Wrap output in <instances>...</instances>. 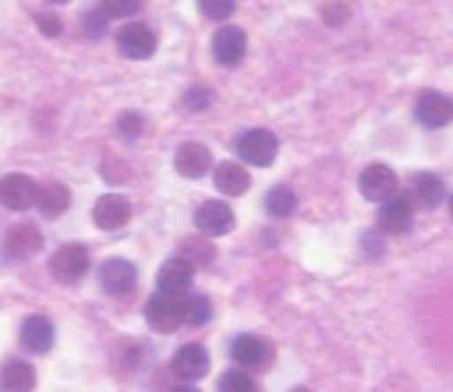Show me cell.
Returning <instances> with one entry per match:
<instances>
[{"mask_svg": "<svg viewBox=\"0 0 453 392\" xmlns=\"http://www.w3.org/2000/svg\"><path fill=\"white\" fill-rule=\"evenodd\" d=\"M50 273H52L56 282H62V285L80 282V279L89 273V251H86L83 245H77V242L62 245V249L52 255Z\"/></svg>", "mask_w": 453, "mask_h": 392, "instance_id": "6da1fadb", "label": "cell"}, {"mask_svg": "<svg viewBox=\"0 0 453 392\" xmlns=\"http://www.w3.org/2000/svg\"><path fill=\"white\" fill-rule=\"evenodd\" d=\"M236 150L249 165L264 169V165H273V159L279 154V138L270 129H249L236 142Z\"/></svg>", "mask_w": 453, "mask_h": 392, "instance_id": "7a4b0ae2", "label": "cell"}, {"mask_svg": "<svg viewBox=\"0 0 453 392\" xmlns=\"http://www.w3.org/2000/svg\"><path fill=\"white\" fill-rule=\"evenodd\" d=\"M144 319L157 334H172L184 325V316H181V297H172V295H153L144 307Z\"/></svg>", "mask_w": 453, "mask_h": 392, "instance_id": "3957f363", "label": "cell"}, {"mask_svg": "<svg viewBox=\"0 0 453 392\" xmlns=\"http://www.w3.org/2000/svg\"><path fill=\"white\" fill-rule=\"evenodd\" d=\"M230 356L239 368L266 371V365L273 362V343L257 334H239L230 347Z\"/></svg>", "mask_w": 453, "mask_h": 392, "instance_id": "277c9868", "label": "cell"}, {"mask_svg": "<svg viewBox=\"0 0 453 392\" xmlns=\"http://www.w3.org/2000/svg\"><path fill=\"white\" fill-rule=\"evenodd\" d=\"M117 50L132 62H144V58H150L157 52V35L142 22L123 25L117 35Z\"/></svg>", "mask_w": 453, "mask_h": 392, "instance_id": "5b68a950", "label": "cell"}, {"mask_svg": "<svg viewBox=\"0 0 453 392\" xmlns=\"http://www.w3.org/2000/svg\"><path fill=\"white\" fill-rule=\"evenodd\" d=\"M377 227L392 236L408 234L414 227V203L408 196H389L386 203H380Z\"/></svg>", "mask_w": 453, "mask_h": 392, "instance_id": "8992f818", "label": "cell"}, {"mask_svg": "<svg viewBox=\"0 0 453 392\" xmlns=\"http://www.w3.org/2000/svg\"><path fill=\"white\" fill-rule=\"evenodd\" d=\"M358 190H362V196L371 199V203H386L389 196L398 194V175L389 169V165L374 163L362 172V178H358Z\"/></svg>", "mask_w": 453, "mask_h": 392, "instance_id": "52a82bcc", "label": "cell"}, {"mask_svg": "<svg viewBox=\"0 0 453 392\" xmlns=\"http://www.w3.org/2000/svg\"><path fill=\"white\" fill-rule=\"evenodd\" d=\"M245 50H249V37H245L242 28L236 25H224L215 37H211V56H215L218 65L224 68H233L245 58Z\"/></svg>", "mask_w": 453, "mask_h": 392, "instance_id": "ba28073f", "label": "cell"}, {"mask_svg": "<svg viewBox=\"0 0 453 392\" xmlns=\"http://www.w3.org/2000/svg\"><path fill=\"white\" fill-rule=\"evenodd\" d=\"M37 184L28 175H6L0 178V205L10 211H25L37 205Z\"/></svg>", "mask_w": 453, "mask_h": 392, "instance_id": "9c48e42d", "label": "cell"}, {"mask_svg": "<svg viewBox=\"0 0 453 392\" xmlns=\"http://www.w3.org/2000/svg\"><path fill=\"white\" fill-rule=\"evenodd\" d=\"M92 221H96V227L102 230H119L126 227V224L132 221V205L126 196L119 194H104L96 199V205H92Z\"/></svg>", "mask_w": 453, "mask_h": 392, "instance_id": "30bf717a", "label": "cell"}, {"mask_svg": "<svg viewBox=\"0 0 453 392\" xmlns=\"http://www.w3.org/2000/svg\"><path fill=\"white\" fill-rule=\"evenodd\" d=\"M193 273H196V267H193L188 257H169L157 273V288L172 297L188 295L193 285Z\"/></svg>", "mask_w": 453, "mask_h": 392, "instance_id": "8fae6325", "label": "cell"}, {"mask_svg": "<svg viewBox=\"0 0 453 392\" xmlns=\"http://www.w3.org/2000/svg\"><path fill=\"white\" fill-rule=\"evenodd\" d=\"M98 279H102V288L108 291V295L123 297V295H129V291L135 288L138 270H135V264L123 261V257H111V261L102 264V270H98Z\"/></svg>", "mask_w": 453, "mask_h": 392, "instance_id": "7c38bea8", "label": "cell"}, {"mask_svg": "<svg viewBox=\"0 0 453 392\" xmlns=\"http://www.w3.org/2000/svg\"><path fill=\"white\" fill-rule=\"evenodd\" d=\"M414 114H417L419 123L429 126V129H441V126L453 117V102L444 96V92L426 89V92H419Z\"/></svg>", "mask_w": 453, "mask_h": 392, "instance_id": "4fadbf2b", "label": "cell"}, {"mask_svg": "<svg viewBox=\"0 0 453 392\" xmlns=\"http://www.w3.org/2000/svg\"><path fill=\"white\" fill-rule=\"evenodd\" d=\"M172 368H175V374L181 377V380H188V383L203 380V377L209 374V368H211L209 350L199 347V343H188V347H181L175 353V358H172Z\"/></svg>", "mask_w": 453, "mask_h": 392, "instance_id": "5bb4252c", "label": "cell"}, {"mask_svg": "<svg viewBox=\"0 0 453 392\" xmlns=\"http://www.w3.org/2000/svg\"><path fill=\"white\" fill-rule=\"evenodd\" d=\"M233 224H236V215H233V209L221 199H209V203H203L196 209V227L203 230L205 236H224L233 230Z\"/></svg>", "mask_w": 453, "mask_h": 392, "instance_id": "9a60e30c", "label": "cell"}, {"mask_svg": "<svg viewBox=\"0 0 453 392\" xmlns=\"http://www.w3.org/2000/svg\"><path fill=\"white\" fill-rule=\"evenodd\" d=\"M6 255L16 257V261H28V257H35L40 251V245H43V236H40V230L35 224H16V227L6 234Z\"/></svg>", "mask_w": 453, "mask_h": 392, "instance_id": "2e32d148", "label": "cell"}, {"mask_svg": "<svg viewBox=\"0 0 453 392\" xmlns=\"http://www.w3.org/2000/svg\"><path fill=\"white\" fill-rule=\"evenodd\" d=\"M37 374L22 358H6L0 365V392H35Z\"/></svg>", "mask_w": 453, "mask_h": 392, "instance_id": "e0dca14e", "label": "cell"}, {"mask_svg": "<svg viewBox=\"0 0 453 392\" xmlns=\"http://www.w3.org/2000/svg\"><path fill=\"white\" fill-rule=\"evenodd\" d=\"M175 169L181 172L184 178H203L205 172L211 169V154L205 144L199 142H184L175 154Z\"/></svg>", "mask_w": 453, "mask_h": 392, "instance_id": "ac0fdd59", "label": "cell"}, {"mask_svg": "<svg viewBox=\"0 0 453 392\" xmlns=\"http://www.w3.org/2000/svg\"><path fill=\"white\" fill-rule=\"evenodd\" d=\"M52 341H56V328L46 316H28L22 325V343L28 353H50Z\"/></svg>", "mask_w": 453, "mask_h": 392, "instance_id": "d6986e66", "label": "cell"}, {"mask_svg": "<svg viewBox=\"0 0 453 392\" xmlns=\"http://www.w3.org/2000/svg\"><path fill=\"white\" fill-rule=\"evenodd\" d=\"M444 196H448L444 181L438 175H429V172H423V175L414 178V184H411V194H408L411 203L423 205V209H438V205L444 203Z\"/></svg>", "mask_w": 453, "mask_h": 392, "instance_id": "ffe728a7", "label": "cell"}, {"mask_svg": "<svg viewBox=\"0 0 453 392\" xmlns=\"http://www.w3.org/2000/svg\"><path fill=\"white\" fill-rule=\"evenodd\" d=\"M215 188L224 196H242L251 188V175L239 163H221L215 169Z\"/></svg>", "mask_w": 453, "mask_h": 392, "instance_id": "44dd1931", "label": "cell"}, {"mask_svg": "<svg viewBox=\"0 0 453 392\" xmlns=\"http://www.w3.org/2000/svg\"><path fill=\"white\" fill-rule=\"evenodd\" d=\"M68 205H71V190L65 188V184L50 181V184H43V188L37 190V209H40V215H43V218L65 215V211H68Z\"/></svg>", "mask_w": 453, "mask_h": 392, "instance_id": "7402d4cb", "label": "cell"}, {"mask_svg": "<svg viewBox=\"0 0 453 392\" xmlns=\"http://www.w3.org/2000/svg\"><path fill=\"white\" fill-rule=\"evenodd\" d=\"M297 209V196L291 188H285V184H279V188H273L270 194H266V215L270 218H291Z\"/></svg>", "mask_w": 453, "mask_h": 392, "instance_id": "603a6c76", "label": "cell"}, {"mask_svg": "<svg viewBox=\"0 0 453 392\" xmlns=\"http://www.w3.org/2000/svg\"><path fill=\"white\" fill-rule=\"evenodd\" d=\"M181 316H184V322L188 325H205L211 319V304H209V297L205 295H188V297H181Z\"/></svg>", "mask_w": 453, "mask_h": 392, "instance_id": "cb8c5ba5", "label": "cell"}, {"mask_svg": "<svg viewBox=\"0 0 453 392\" xmlns=\"http://www.w3.org/2000/svg\"><path fill=\"white\" fill-rule=\"evenodd\" d=\"M218 392H257V383L242 368H233L218 380Z\"/></svg>", "mask_w": 453, "mask_h": 392, "instance_id": "d4e9b609", "label": "cell"}, {"mask_svg": "<svg viewBox=\"0 0 453 392\" xmlns=\"http://www.w3.org/2000/svg\"><path fill=\"white\" fill-rule=\"evenodd\" d=\"M184 257L193 267H205V264L215 261V249L205 239H184Z\"/></svg>", "mask_w": 453, "mask_h": 392, "instance_id": "484cf974", "label": "cell"}, {"mask_svg": "<svg viewBox=\"0 0 453 392\" xmlns=\"http://www.w3.org/2000/svg\"><path fill=\"white\" fill-rule=\"evenodd\" d=\"M199 12L209 22H226L236 12V0H199Z\"/></svg>", "mask_w": 453, "mask_h": 392, "instance_id": "4316f807", "label": "cell"}, {"mask_svg": "<svg viewBox=\"0 0 453 392\" xmlns=\"http://www.w3.org/2000/svg\"><path fill=\"white\" fill-rule=\"evenodd\" d=\"M108 22H111V16L104 10H89L83 16V35L89 40H102L108 35Z\"/></svg>", "mask_w": 453, "mask_h": 392, "instance_id": "83f0119b", "label": "cell"}, {"mask_svg": "<svg viewBox=\"0 0 453 392\" xmlns=\"http://www.w3.org/2000/svg\"><path fill=\"white\" fill-rule=\"evenodd\" d=\"M144 6V0H102V10L111 19H129Z\"/></svg>", "mask_w": 453, "mask_h": 392, "instance_id": "f1b7e54d", "label": "cell"}, {"mask_svg": "<svg viewBox=\"0 0 453 392\" xmlns=\"http://www.w3.org/2000/svg\"><path fill=\"white\" fill-rule=\"evenodd\" d=\"M117 132L123 138H129V142H135V138L144 132V119L138 117V114H123V117L117 119Z\"/></svg>", "mask_w": 453, "mask_h": 392, "instance_id": "f546056e", "label": "cell"}, {"mask_svg": "<svg viewBox=\"0 0 453 392\" xmlns=\"http://www.w3.org/2000/svg\"><path fill=\"white\" fill-rule=\"evenodd\" d=\"M209 104H211V89H205V86H196V89H190L184 96V108L188 111H205Z\"/></svg>", "mask_w": 453, "mask_h": 392, "instance_id": "4dcf8cb0", "label": "cell"}, {"mask_svg": "<svg viewBox=\"0 0 453 392\" xmlns=\"http://www.w3.org/2000/svg\"><path fill=\"white\" fill-rule=\"evenodd\" d=\"M37 28H40V35H46V37H58V35H62V19L40 12V16H37Z\"/></svg>", "mask_w": 453, "mask_h": 392, "instance_id": "1f68e13d", "label": "cell"}, {"mask_svg": "<svg viewBox=\"0 0 453 392\" xmlns=\"http://www.w3.org/2000/svg\"><path fill=\"white\" fill-rule=\"evenodd\" d=\"M172 392H199V389H193V387H178V389H172Z\"/></svg>", "mask_w": 453, "mask_h": 392, "instance_id": "d6a6232c", "label": "cell"}, {"mask_svg": "<svg viewBox=\"0 0 453 392\" xmlns=\"http://www.w3.org/2000/svg\"><path fill=\"white\" fill-rule=\"evenodd\" d=\"M291 392H310V389H303V387H297V389H291Z\"/></svg>", "mask_w": 453, "mask_h": 392, "instance_id": "836d02e7", "label": "cell"}, {"mask_svg": "<svg viewBox=\"0 0 453 392\" xmlns=\"http://www.w3.org/2000/svg\"><path fill=\"white\" fill-rule=\"evenodd\" d=\"M52 4H68V0H52Z\"/></svg>", "mask_w": 453, "mask_h": 392, "instance_id": "e575fe53", "label": "cell"}, {"mask_svg": "<svg viewBox=\"0 0 453 392\" xmlns=\"http://www.w3.org/2000/svg\"><path fill=\"white\" fill-rule=\"evenodd\" d=\"M450 218H453V196H450Z\"/></svg>", "mask_w": 453, "mask_h": 392, "instance_id": "d590c367", "label": "cell"}]
</instances>
